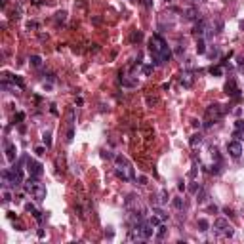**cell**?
<instances>
[{"mask_svg": "<svg viewBox=\"0 0 244 244\" xmlns=\"http://www.w3.org/2000/svg\"><path fill=\"white\" fill-rule=\"evenodd\" d=\"M149 54L153 57V65L154 67H162L172 59V50L166 44V40L160 34H153L149 38Z\"/></svg>", "mask_w": 244, "mask_h": 244, "instance_id": "6da1fadb", "label": "cell"}, {"mask_svg": "<svg viewBox=\"0 0 244 244\" xmlns=\"http://www.w3.org/2000/svg\"><path fill=\"white\" fill-rule=\"evenodd\" d=\"M115 162H116V175L124 181H132L136 178V174H134V166L130 164V160L126 157H122V154H116L115 157Z\"/></svg>", "mask_w": 244, "mask_h": 244, "instance_id": "7a4b0ae2", "label": "cell"}, {"mask_svg": "<svg viewBox=\"0 0 244 244\" xmlns=\"http://www.w3.org/2000/svg\"><path fill=\"white\" fill-rule=\"evenodd\" d=\"M2 179H4V185L6 187L15 189V187H19L23 183V170L17 168V166H13L12 170H4L2 172Z\"/></svg>", "mask_w": 244, "mask_h": 244, "instance_id": "3957f363", "label": "cell"}, {"mask_svg": "<svg viewBox=\"0 0 244 244\" xmlns=\"http://www.w3.org/2000/svg\"><path fill=\"white\" fill-rule=\"evenodd\" d=\"M214 233H216V235H219V237L231 238L235 231H233V227H231L225 219H223V217H219V219H216V221H214Z\"/></svg>", "mask_w": 244, "mask_h": 244, "instance_id": "277c9868", "label": "cell"}, {"mask_svg": "<svg viewBox=\"0 0 244 244\" xmlns=\"http://www.w3.org/2000/svg\"><path fill=\"white\" fill-rule=\"evenodd\" d=\"M27 170H29V175L31 178H40L42 175V164L36 162V160H27Z\"/></svg>", "mask_w": 244, "mask_h": 244, "instance_id": "5b68a950", "label": "cell"}, {"mask_svg": "<svg viewBox=\"0 0 244 244\" xmlns=\"http://www.w3.org/2000/svg\"><path fill=\"white\" fill-rule=\"evenodd\" d=\"M31 195H33L36 200H44L46 198V187L42 183H38V181H34L33 189H31Z\"/></svg>", "mask_w": 244, "mask_h": 244, "instance_id": "8992f818", "label": "cell"}, {"mask_svg": "<svg viewBox=\"0 0 244 244\" xmlns=\"http://www.w3.org/2000/svg\"><path fill=\"white\" fill-rule=\"evenodd\" d=\"M227 153H229L233 158H238V157L242 154V145H240V141H229V143H227Z\"/></svg>", "mask_w": 244, "mask_h": 244, "instance_id": "52a82bcc", "label": "cell"}, {"mask_svg": "<svg viewBox=\"0 0 244 244\" xmlns=\"http://www.w3.org/2000/svg\"><path fill=\"white\" fill-rule=\"evenodd\" d=\"M4 147H6V160L10 164H13L15 162V154H17V151H15V145L12 143V141H4Z\"/></svg>", "mask_w": 244, "mask_h": 244, "instance_id": "ba28073f", "label": "cell"}, {"mask_svg": "<svg viewBox=\"0 0 244 244\" xmlns=\"http://www.w3.org/2000/svg\"><path fill=\"white\" fill-rule=\"evenodd\" d=\"M225 92H227V96H231V97H240V90H238V86H237V82L235 78H231L229 82L225 84Z\"/></svg>", "mask_w": 244, "mask_h": 244, "instance_id": "9c48e42d", "label": "cell"}, {"mask_svg": "<svg viewBox=\"0 0 244 244\" xmlns=\"http://www.w3.org/2000/svg\"><path fill=\"white\" fill-rule=\"evenodd\" d=\"M206 115H208V116H214V120H217V118H221V116H223L221 105H217V103H214V105H210L208 109H206Z\"/></svg>", "mask_w": 244, "mask_h": 244, "instance_id": "30bf717a", "label": "cell"}, {"mask_svg": "<svg viewBox=\"0 0 244 244\" xmlns=\"http://www.w3.org/2000/svg\"><path fill=\"white\" fill-rule=\"evenodd\" d=\"M208 31V23L204 21V19H200L198 23L195 25V29H193V33L196 34V36H204V33Z\"/></svg>", "mask_w": 244, "mask_h": 244, "instance_id": "8fae6325", "label": "cell"}, {"mask_svg": "<svg viewBox=\"0 0 244 244\" xmlns=\"http://www.w3.org/2000/svg\"><path fill=\"white\" fill-rule=\"evenodd\" d=\"M181 84H183L185 88H191V86H193V75H191L189 71H185L183 75H181Z\"/></svg>", "mask_w": 244, "mask_h": 244, "instance_id": "7c38bea8", "label": "cell"}, {"mask_svg": "<svg viewBox=\"0 0 244 244\" xmlns=\"http://www.w3.org/2000/svg\"><path fill=\"white\" fill-rule=\"evenodd\" d=\"M185 17L187 19H200V12L196 8H187L185 10Z\"/></svg>", "mask_w": 244, "mask_h": 244, "instance_id": "4fadbf2b", "label": "cell"}, {"mask_svg": "<svg viewBox=\"0 0 244 244\" xmlns=\"http://www.w3.org/2000/svg\"><path fill=\"white\" fill-rule=\"evenodd\" d=\"M157 198H158V204H160V206H162V204H166V202H168V198H170L168 189H162V191L158 193V196H157Z\"/></svg>", "mask_w": 244, "mask_h": 244, "instance_id": "5bb4252c", "label": "cell"}, {"mask_svg": "<svg viewBox=\"0 0 244 244\" xmlns=\"http://www.w3.org/2000/svg\"><path fill=\"white\" fill-rule=\"evenodd\" d=\"M153 212H154V216H158L162 221H166V219H168V214H166V212H164L162 208H160V206H157V204H154V206H153Z\"/></svg>", "mask_w": 244, "mask_h": 244, "instance_id": "9a60e30c", "label": "cell"}, {"mask_svg": "<svg viewBox=\"0 0 244 244\" xmlns=\"http://www.w3.org/2000/svg\"><path fill=\"white\" fill-rule=\"evenodd\" d=\"M196 51L198 54H206V42L202 36H198V40H196Z\"/></svg>", "mask_w": 244, "mask_h": 244, "instance_id": "2e32d148", "label": "cell"}, {"mask_svg": "<svg viewBox=\"0 0 244 244\" xmlns=\"http://www.w3.org/2000/svg\"><path fill=\"white\" fill-rule=\"evenodd\" d=\"M189 143H191V147H196V145H200V143H202V134H195V136H191Z\"/></svg>", "mask_w": 244, "mask_h": 244, "instance_id": "e0dca14e", "label": "cell"}, {"mask_svg": "<svg viewBox=\"0 0 244 244\" xmlns=\"http://www.w3.org/2000/svg\"><path fill=\"white\" fill-rule=\"evenodd\" d=\"M31 65H33V67H40V65H42V57H40V55H31Z\"/></svg>", "mask_w": 244, "mask_h": 244, "instance_id": "ac0fdd59", "label": "cell"}, {"mask_svg": "<svg viewBox=\"0 0 244 244\" xmlns=\"http://www.w3.org/2000/svg\"><path fill=\"white\" fill-rule=\"evenodd\" d=\"M172 204H174L175 210H181V208H183V198H181V196H175V198L172 200Z\"/></svg>", "mask_w": 244, "mask_h": 244, "instance_id": "d6986e66", "label": "cell"}, {"mask_svg": "<svg viewBox=\"0 0 244 244\" xmlns=\"http://www.w3.org/2000/svg\"><path fill=\"white\" fill-rule=\"evenodd\" d=\"M198 227H200V229H198V231H202V233H204V231H208V227H210V223H208V221H206V219H204V217H200V219H198Z\"/></svg>", "mask_w": 244, "mask_h": 244, "instance_id": "ffe728a7", "label": "cell"}, {"mask_svg": "<svg viewBox=\"0 0 244 244\" xmlns=\"http://www.w3.org/2000/svg\"><path fill=\"white\" fill-rule=\"evenodd\" d=\"M42 139H44V145H46V147H51V134L50 132H44V136H42Z\"/></svg>", "mask_w": 244, "mask_h": 244, "instance_id": "44dd1931", "label": "cell"}, {"mask_svg": "<svg viewBox=\"0 0 244 244\" xmlns=\"http://www.w3.org/2000/svg\"><path fill=\"white\" fill-rule=\"evenodd\" d=\"M166 231H168V227H166V225H158V233H157V238H164Z\"/></svg>", "mask_w": 244, "mask_h": 244, "instance_id": "7402d4cb", "label": "cell"}, {"mask_svg": "<svg viewBox=\"0 0 244 244\" xmlns=\"http://www.w3.org/2000/svg\"><path fill=\"white\" fill-rule=\"evenodd\" d=\"M206 196H208L206 189H202V187H200V189H198V198H196V200H198V202H204V200H206Z\"/></svg>", "mask_w": 244, "mask_h": 244, "instance_id": "603a6c76", "label": "cell"}, {"mask_svg": "<svg viewBox=\"0 0 244 244\" xmlns=\"http://www.w3.org/2000/svg\"><path fill=\"white\" fill-rule=\"evenodd\" d=\"M12 82L17 84L19 88H25V82H23V78H19V76H12Z\"/></svg>", "mask_w": 244, "mask_h": 244, "instance_id": "cb8c5ba5", "label": "cell"}, {"mask_svg": "<svg viewBox=\"0 0 244 244\" xmlns=\"http://www.w3.org/2000/svg\"><path fill=\"white\" fill-rule=\"evenodd\" d=\"M72 137H75V128L69 126V132H67V141H72Z\"/></svg>", "mask_w": 244, "mask_h": 244, "instance_id": "d4e9b609", "label": "cell"}, {"mask_svg": "<svg viewBox=\"0 0 244 244\" xmlns=\"http://www.w3.org/2000/svg\"><path fill=\"white\" fill-rule=\"evenodd\" d=\"M210 72H212V75H216V76H221V67H212V69H210Z\"/></svg>", "mask_w": 244, "mask_h": 244, "instance_id": "484cf974", "label": "cell"}, {"mask_svg": "<svg viewBox=\"0 0 244 244\" xmlns=\"http://www.w3.org/2000/svg\"><path fill=\"white\" fill-rule=\"evenodd\" d=\"M55 19H57V21H65V19H67V13H65V12H57Z\"/></svg>", "mask_w": 244, "mask_h": 244, "instance_id": "4316f807", "label": "cell"}, {"mask_svg": "<svg viewBox=\"0 0 244 244\" xmlns=\"http://www.w3.org/2000/svg\"><path fill=\"white\" fill-rule=\"evenodd\" d=\"M153 69H154V65H145V67H143V72H145V75H151Z\"/></svg>", "mask_w": 244, "mask_h": 244, "instance_id": "83f0119b", "label": "cell"}, {"mask_svg": "<svg viewBox=\"0 0 244 244\" xmlns=\"http://www.w3.org/2000/svg\"><path fill=\"white\" fill-rule=\"evenodd\" d=\"M237 130H238V132H242V130H244V120H242V118H240V120H237Z\"/></svg>", "mask_w": 244, "mask_h": 244, "instance_id": "f1b7e54d", "label": "cell"}, {"mask_svg": "<svg viewBox=\"0 0 244 244\" xmlns=\"http://www.w3.org/2000/svg\"><path fill=\"white\" fill-rule=\"evenodd\" d=\"M198 189H200V185H198V183H193V185L189 187V191H191V193H196Z\"/></svg>", "mask_w": 244, "mask_h": 244, "instance_id": "f546056e", "label": "cell"}, {"mask_svg": "<svg viewBox=\"0 0 244 244\" xmlns=\"http://www.w3.org/2000/svg\"><path fill=\"white\" fill-rule=\"evenodd\" d=\"M10 200H12V195L8 191H4V202H10Z\"/></svg>", "mask_w": 244, "mask_h": 244, "instance_id": "4dcf8cb0", "label": "cell"}, {"mask_svg": "<svg viewBox=\"0 0 244 244\" xmlns=\"http://www.w3.org/2000/svg\"><path fill=\"white\" fill-rule=\"evenodd\" d=\"M139 185H147V178L145 175H139Z\"/></svg>", "mask_w": 244, "mask_h": 244, "instance_id": "1f68e13d", "label": "cell"}, {"mask_svg": "<svg viewBox=\"0 0 244 244\" xmlns=\"http://www.w3.org/2000/svg\"><path fill=\"white\" fill-rule=\"evenodd\" d=\"M139 38H141V33H139V31H137V33H134V34H132V40H139Z\"/></svg>", "mask_w": 244, "mask_h": 244, "instance_id": "d6a6232c", "label": "cell"}, {"mask_svg": "<svg viewBox=\"0 0 244 244\" xmlns=\"http://www.w3.org/2000/svg\"><path fill=\"white\" fill-rule=\"evenodd\" d=\"M34 153H36V154H44V147H36Z\"/></svg>", "mask_w": 244, "mask_h": 244, "instance_id": "836d02e7", "label": "cell"}, {"mask_svg": "<svg viewBox=\"0 0 244 244\" xmlns=\"http://www.w3.org/2000/svg\"><path fill=\"white\" fill-rule=\"evenodd\" d=\"M25 118V113H17V116H15V120H23Z\"/></svg>", "mask_w": 244, "mask_h": 244, "instance_id": "e575fe53", "label": "cell"}, {"mask_svg": "<svg viewBox=\"0 0 244 244\" xmlns=\"http://www.w3.org/2000/svg\"><path fill=\"white\" fill-rule=\"evenodd\" d=\"M101 157H103V158H113V154H111V153H109V151H105V153H103V154H101Z\"/></svg>", "mask_w": 244, "mask_h": 244, "instance_id": "d590c367", "label": "cell"}, {"mask_svg": "<svg viewBox=\"0 0 244 244\" xmlns=\"http://www.w3.org/2000/svg\"><path fill=\"white\" fill-rule=\"evenodd\" d=\"M27 27H29V29H36V27H38V25H36V23H34V21H31V23H29V25H27Z\"/></svg>", "mask_w": 244, "mask_h": 244, "instance_id": "8d00e7d4", "label": "cell"}, {"mask_svg": "<svg viewBox=\"0 0 244 244\" xmlns=\"http://www.w3.org/2000/svg\"><path fill=\"white\" fill-rule=\"evenodd\" d=\"M178 187H179V191H185V183H183V181H179Z\"/></svg>", "mask_w": 244, "mask_h": 244, "instance_id": "74e56055", "label": "cell"}, {"mask_svg": "<svg viewBox=\"0 0 244 244\" xmlns=\"http://www.w3.org/2000/svg\"><path fill=\"white\" fill-rule=\"evenodd\" d=\"M242 137H244V134H242Z\"/></svg>", "mask_w": 244, "mask_h": 244, "instance_id": "f35d334b", "label": "cell"}]
</instances>
